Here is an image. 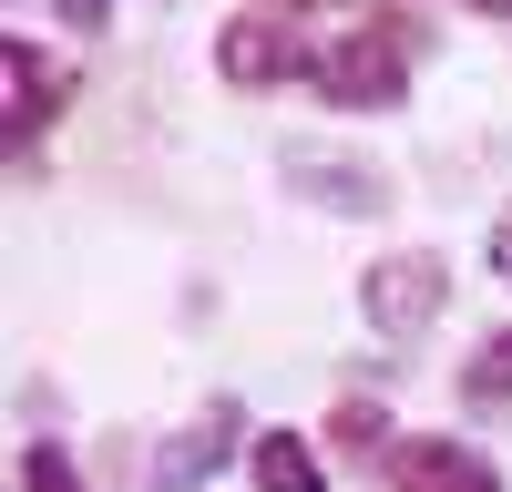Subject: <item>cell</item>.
Instances as JSON below:
<instances>
[{
  "instance_id": "6da1fadb",
  "label": "cell",
  "mask_w": 512,
  "mask_h": 492,
  "mask_svg": "<svg viewBox=\"0 0 512 492\" xmlns=\"http://www.w3.org/2000/svg\"><path fill=\"white\" fill-rule=\"evenodd\" d=\"M400 41H410V31H400L390 11H369L349 41H328V52H318V72H308V82H318L338 113H390V103L410 93V82H400Z\"/></svg>"
},
{
  "instance_id": "7a4b0ae2",
  "label": "cell",
  "mask_w": 512,
  "mask_h": 492,
  "mask_svg": "<svg viewBox=\"0 0 512 492\" xmlns=\"http://www.w3.org/2000/svg\"><path fill=\"white\" fill-rule=\"evenodd\" d=\"M216 72L236 82V93H277V82H308L318 52H308V31H297L287 11H236L216 31Z\"/></svg>"
},
{
  "instance_id": "3957f363",
  "label": "cell",
  "mask_w": 512,
  "mask_h": 492,
  "mask_svg": "<svg viewBox=\"0 0 512 492\" xmlns=\"http://www.w3.org/2000/svg\"><path fill=\"white\" fill-rule=\"evenodd\" d=\"M441 298H451V267L431 257V246H390V257L359 277V308H369L379 339H410V328H431Z\"/></svg>"
},
{
  "instance_id": "277c9868",
  "label": "cell",
  "mask_w": 512,
  "mask_h": 492,
  "mask_svg": "<svg viewBox=\"0 0 512 492\" xmlns=\"http://www.w3.org/2000/svg\"><path fill=\"white\" fill-rule=\"evenodd\" d=\"M277 164H287V185L308 205H328V216H390V175H379L369 154H349V144H287Z\"/></svg>"
},
{
  "instance_id": "5b68a950",
  "label": "cell",
  "mask_w": 512,
  "mask_h": 492,
  "mask_svg": "<svg viewBox=\"0 0 512 492\" xmlns=\"http://www.w3.org/2000/svg\"><path fill=\"white\" fill-rule=\"evenodd\" d=\"M236 441H246V400L195 410V421L144 462V492H205V472H226V462H236Z\"/></svg>"
},
{
  "instance_id": "8992f818",
  "label": "cell",
  "mask_w": 512,
  "mask_h": 492,
  "mask_svg": "<svg viewBox=\"0 0 512 492\" xmlns=\"http://www.w3.org/2000/svg\"><path fill=\"white\" fill-rule=\"evenodd\" d=\"M62 103H72V62L41 52V41H11V154H21V175H41V134H52Z\"/></svg>"
},
{
  "instance_id": "52a82bcc",
  "label": "cell",
  "mask_w": 512,
  "mask_h": 492,
  "mask_svg": "<svg viewBox=\"0 0 512 492\" xmlns=\"http://www.w3.org/2000/svg\"><path fill=\"white\" fill-rule=\"evenodd\" d=\"M379 482H390V492H502V472L482 462V451L472 441H441V431L390 441V451H379Z\"/></svg>"
},
{
  "instance_id": "ba28073f",
  "label": "cell",
  "mask_w": 512,
  "mask_h": 492,
  "mask_svg": "<svg viewBox=\"0 0 512 492\" xmlns=\"http://www.w3.org/2000/svg\"><path fill=\"white\" fill-rule=\"evenodd\" d=\"M246 472H256V492H328V462L308 451V431H256Z\"/></svg>"
},
{
  "instance_id": "9c48e42d",
  "label": "cell",
  "mask_w": 512,
  "mask_h": 492,
  "mask_svg": "<svg viewBox=\"0 0 512 492\" xmlns=\"http://www.w3.org/2000/svg\"><path fill=\"white\" fill-rule=\"evenodd\" d=\"M461 410H512V328H492V339L461 359Z\"/></svg>"
},
{
  "instance_id": "30bf717a",
  "label": "cell",
  "mask_w": 512,
  "mask_h": 492,
  "mask_svg": "<svg viewBox=\"0 0 512 492\" xmlns=\"http://www.w3.org/2000/svg\"><path fill=\"white\" fill-rule=\"evenodd\" d=\"M328 441H338V451H369V462H379V451H390V431H379V400H338V410H328Z\"/></svg>"
},
{
  "instance_id": "8fae6325",
  "label": "cell",
  "mask_w": 512,
  "mask_h": 492,
  "mask_svg": "<svg viewBox=\"0 0 512 492\" xmlns=\"http://www.w3.org/2000/svg\"><path fill=\"white\" fill-rule=\"evenodd\" d=\"M21 492H82V462L52 451V441H31V451H21Z\"/></svg>"
},
{
  "instance_id": "7c38bea8",
  "label": "cell",
  "mask_w": 512,
  "mask_h": 492,
  "mask_svg": "<svg viewBox=\"0 0 512 492\" xmlns=\"http://www.w3.org/2000/svg\"><path fill=\"white\" fill-rule=\"evenodd\" d=\"M103 11H113V0H62V21H72V31H103Z\"/></svg>"
},
{
  "instance_id": "4fadbf2b",
  "label": "cell",
  "mask_w": 512,
  "mask_h": 492,
  "mask_svg": "<svg viewBox=\"0 0 512 492\" xmlns=\"http://www.w3.org/2000/svg\"><path fill=\"white\" fill-rule=\"evenodd\" d=\"M492 267L512 277V205H502V226H492Z\"/></svg>"
},
{
  "instance_id": "5bb4252c",
  "label": "cell",
  "mask_w": 512,
  "mask_h": 492,
  "mask_svg": "<svg viewBox=\"0 0 512 492\" xmlns=\"http://www.w3.org/2000/svg\"><path fill=\"white\" fill-rule=\"evenodd\" d=\"M472 11H482V21H512V0H472Z\"/></svg>"
},
{
  "instance_id": "9a60e30c",
  "label": "cell",
  "mask_w": 512,
  "mask_h": 492,
  "mask_svg": "<svg viewBox=\"0 0 512 492\" xmlns=\"http://www.w3.org/2000/svg\"><path fill=\"white\" fill-rule=\"evenodd\" d=\"M287 11H328V0H287Z\"/></svg>"
}]
</instances>
